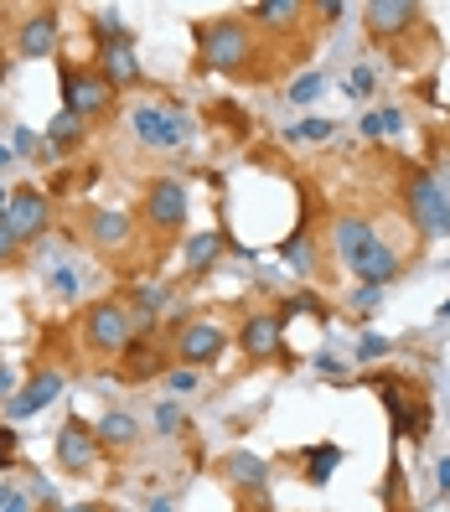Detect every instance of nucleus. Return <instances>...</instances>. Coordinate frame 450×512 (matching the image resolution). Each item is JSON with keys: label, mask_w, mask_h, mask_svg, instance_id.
I'll return each mask as SVG.
<instances>
[{"label": "nucleus", "mask_w": 450, "mask_h": 512, "mask_svg": "<svg viewBox=\"0 0 450 512\" xmlns=\"http://www.w3.org/2000/svg\"><path fill=\"white\" fill-rule=\"evenodd\" d=\"M192 37H197V57H202V68L207 73H249L254 63V47H259V32L244 21V16H213V21H197L192 26Z\"/></svg>", "instance_id": "f257e3e1"}, {"label": "nucleus", "mask_w": 450, "mask_h": 512, "mask_svg": "<svg viewBox=\"0 0 450 512\" xmlns=\"http://www.w3.org/2000/svg\"><path fill=\"white\" fill-rule=\"evenodd\" d=\"M378 388V399H383V409H388V425H394V440H425L430 435V399L419 394V383H409V378H378L373 383Z\"/></svg>", "instance_id": "f03ea898"}, {"label": "nucleus", "mask_w": 450, "mask_h": 512, "mask_svg": "<svg viewBox=\"0 0 450 512\" xmlns=\"http://www.w3.org/2000/svg\"><path fill=\"white\" fill-rule=\"evenodd\" d=\"M404 213L425 238H450V197L435 187V176L419 171V166L404 176Z\"/></svg>", "instance_id": "7ed1b4c3"}, {"label": "nucleus", "mask_w": 450, "mask_h": 512, "mask_svg": "<svg viewBox=\"0 0 450 512\" xmlns=\"http://www.w3.org/2000/svg\"><path fill=\"white\" fill-rule=\"evenodd\" d=\"M83 342H88V352H99V357H125V347L135 342L125 300H94V306L83 311Z\"/></svg>", "instance_id": "20e7f679"}, {"label": "nucleus", "mask_w": 450, "mask_h": 512, "mask_svg": "<svg viewBox=\"0 0 450 512\" xmlns=\"http://www.w3.org/2000/svg\"><path fill=\"white\" fill-rule=\"evenodd\" d=\"M114 94L119 88L99 73V68H73V63H63V109L68 114H78V119H104L109 109H114Z\"/></svg>", "instance_id": "39448f33"}, {"label": "nucleus", "mask_w": 450, "mask_h": 512, "mask_svg": "<svg viewBox=\"0 0 450 512\" xmlns=\"http://www.w3.org/2000/svg\"><path fill=\"white\" fill-rule=\"evenodd\" d=\"M223 352H228V331L218 321H182V326H176V337H171L176 368H192V373L223 363Z\"/></svg>", "instance_id": "423d86ee"}, {"label": "nucleus", "mask_w": 450, "mask_h": 512, "mask_svg": "<svg viewBox=\"0 0 450 512\" xmlns=\"http://www.w3.org/2000/svg\"><path fill=\"white\" fill-rule=\"evenodd\" d=\"M130 130H135V140H140L145 150H182V140H187V114H182V104H176V99H166V104H140V109L130 114Z\"/></svg>", "instance_id": "0eeeda50"}, {"label": "nucleus", "mask_w": 450, "mask_h": 512, "mask_svg": "<svg viewBox=\"0 0 450 512\" xmlns=\"http://www.w3.org/2000/svg\"><path fill=\"white\" fill-rule=\"evenodd\" d=\"M99 435H94V425H88L83 414H68L63 419V430H57V466H63L68 476H88L99 466Z\"/></svg>", "instance_id": "6e6552de"}, {"label": "nucleus", "mask_w": 450, "mask_h": 512, "mask_svg": "<svg viewBox=\"0 0 450 512\" xmlns=\"http://www.w3.org/2000/svg\"><path fill=\"white\" fill-rule=\"evenodd\" d=\"M6 228L21 238V244H37V238L52 228V197L42 187H16L6 202Z\"/></svg>", "instance_id": "1a4fd4ad"}, {"label": "nucleus", "mask_w": 450, "mask_h": 512, "mask_svg": "<svg viewBox=\"0 0 450 512\" xmlns=\"http://www.w3.org/2000/svg\"><path fill=\"white\" fill-rule=\"evenodd\" d=\"M57 42H63V11H57V6H42V11H26V16H21L16 52L26 57V63H42V57H52Z\"/></svg>", "instance_id": "9d476101"}, {"label": "nucleus", "mask_w": 450, "mask_h": 512, "mask_svg": "<svg viewBox=\"0 0 450 512\" xmlns=\"http://www.w3.org/2000/svg\"><path fill=\"white\" fill-rule=\"evenodd\" d=\"M145 223L156 233H176L187 223V187L176 182V176H156V182L145 187Z\"/></svg>", "instance_id": "9b49d317"}, {"label": "nucleus", "mask_w": 450, "mask_h": 512, "mask_svg": "<svg viewBox=\"0 0 450 512\" xmlns=\"http://www.w3.org/2000/svg\"><path fill=\"white\" fill-rule=\"evenodd\" d=\"M363 21H368L373 42H399V37H409L414 26L425 21V6H414V0H368Z\"/></svg>", "instance_id": "f8f14e48"}, {"label": "nucleus", "mask_w": 450, "mask_h": 512, "mask_svg": "<svg viewBox=\"0 0 450 512\" xmlns=\"http://www.w3.org/2000/svg\"><path fill=\"white\" fill-rule=\"evenodd\" d=\"M57 399H63V373L42 368V373H32V378H26L16 394L6 399V419H11V425H16V419H32V414H42V409L57 404Z\"/></svg>", "instance_id": "ddd939ff"}, {"label": "nucleus", "mask_w": 450, "mask_h": 512, "mask_svg": "<svg viewBox=\"0 0 450 512\" xmlns=\"http://www.w3.org/2000/svg\"><path fill=\"white\" fill-rule=\"evenodd\" d=\"M238 347H244V357H254V363H269V357L285 347L280 311H249L244 326H238Z\"/></svg>", "instance_id": "4468645a"}, {"label": "nucleus", "mask_w": 450, "mask_h": 512, "mask_svg": "<svg viewBox=\"0 0 450 512\" xmlns=\"http://www.w3.org/2000/svg\"><path fill=\"white\" fill-rule=\"evenodd\" d=\"M166 363H171V352L156 337H135L125 347V357H119V378H125V383H145V378L166 373Z\"/></svg>", "instance_id": "2eb2a0df"}, {"label": "nucleus", "mask_w": 450, "mask_h": 512, "mask_svg": "<svg viewBox=\"0 0 450 512\" xmlns=\"http://www.w3.org/2000/svg\"><path fill=\"white\" fill-rule=\"evenodd\" d=\"M218 476L238 492H264L269 487V461L254 456V450H228V456L218 461Z\"/></svg>", "instance_id": "dca6fc26"}, {"label": "nucleus", "mask_w": 450, "mask_h": 512, "mask_svg": "<svg viewBox=\"0 0 450 512\" xmlns=\"http://www.w3.org/2000/svg\"><path fill=\"white\" fill-rule=\"evenodd\" d=\"M88 135H94V125H88V119H78V114H68V109H57L52 125L42 130V145L52 150V161H57V156H78V150L88 145Z\"/></svg>", "instance_id": "f3484780"}, {"label": "nucleus", "mask_w": 450, "mask_h": 512, "mask_svg": "<svg viewBox=\"0 0 450 512\" xmlns=\"http://www.w3.org/2000/svg\"><path fill=\"white\" fill-rule=\"evenodd\" d=\"M130 233H135V223H130V213H119V207H99L94 218H88V244L94 249H125L130 244Z\"/></svg>", "instance_id": "a211bd4d"}, {"label": "nucleus", "mask_w": 450, "mask_h": 512, "mask_svg": "<svg viewBox=\"0 0 450 512\" xmlns=\"http://www.w3.org/2000/svg\"><path fill=\"white\" fill-rule=\"evenodd\" d=\"M373 238H378V228H373L368 218H357V213L332 218V244H337V259H342V264H352L357 254L373 244Z\"/></svg>", "instance_id": "6ab92c4d"}, {"label": "nucleus", "mask_w": 450, "mask_h": 512, "mask_svg": "<svg viewBox=\"0 0 450 512\" xmlns=\"http://www.w3.org/2000/svg\"><path fill=\"white\" fill-rule=\"evenodd\" d=\"M300 16H306L300 0H259V6H249L244 21L254 26V32H259V26H264V32H295Z\"/></svg>", "instance_id": "aec40b11"}, {"label": "nucleus", "mask_w": 450, "mask_h": 512, "mask_svg": "<svg viewBox=\"0 0 450 512\" xmlns=\"http://www.w3.org/2000/svg\"><path fill=\"white\" fill-rule=\"evenodd\" d=\"M99 73L114 83V88H130L140 83V57H135V42H114V47H99Z\"/></svg>", "instance_id": "412c9836"}, {"label": "nucleus", "mask_w": 450, "mask_h": 512, "mask_svg": "<svg viewBox=\"0 0 450 512\" xmlns=\"http://www.w3.org/2000/svg\"><path fill=\"white\" fill-rule=\"evenodd\" d=\"M228 249V233L223 228H207V233H192L187 238V275H213L218 259Z\"/></svg>", "instance_id": "4be33fe9"}, {"label": "nucleus", "mask_w": 450, "mask_h": 512, "mask_svg": "<svg viewBox=\"0 0 450 512\" xmlns=\"http://www.w3.org/2000/svg\"><path fill=\"white\" fill-rule=\"evenodd\" d=\"M280 259L290 264V275L295 280H311L316 275V233L300 223V228H290V238L280 244Z\"/></svg>", "instance_id": "5701e85b"}, {"label": "nucleus", "mask_w": 450, "mask_h": 512, "mask_svg": "<svg viewBox=\"0 0 450 512\" xmlns=\"http://www.w3.org/2000/svg\"><path fill=\"white\" fill-rule=\"evenodd\" d=\"M94 435H99V450H135L140 445V425H135V414H125V409H109L94 425Z\"/></svg>", "instance_id": "b1692460"}, {"label": "nucleus", "mask_w": 450, "mask_h": 512, "mask_svg": "<svg viewBox=\"0 0 450 512\" xmlns=\"http://www.w3.org/2000/svg\"><path fill=\"white\" fill-rule=\"evenodd\" d=\"M337 466H342V445L337 440H316V445H306V456H300V476H306L311 487H326Z\"/></svg>", "instance_id": "393cba45"}, {"label": "nucleus", "mask_w": 450, "mask_h": 512, "mask_svg": "<svg viewBox=\"0 0 450 512\" xmlns=\"http://www.w3.org/2000/svg\"><path fill=\"white\" fill-rule=\"evenodd\" d=\"M357 130H363V140L399 135V130H404V114H399V109H368L363 119H357Z\"/></svg>", "instance_id": "a878e982"}, {"label": "nucleus", "mask_w": 450, "mask_h": 512, "mask_svg": "<svg viewBox=\"0 0 450 512\" xmlns=\"http://www.w3.org/2000/svg\"><path fill=\"white\" fill-rule=\"evenodd\" d=\"M290 316H316V321H326V316H332V306H326L316 290H295V295H285V306H280V321H290Z\"/></svg>", "instance_id": "bb28decb"}, {"label": "nucleus", "mask_w": 450, "mask_h": 512, "mask_svg": "<svg viewBox=\"0 0 450 512\" xmlns=\"http://www.w3.org/2000/svg\"><path fill=\"white\" fill-rule=\"evenodd\" d=\"M94 37H99V47H114V42H135V37H130V26L119 21V11H99V16H94Z\"/></svg>", "instance_id": "cd10ccee"}, {"label": "nucleus", "mask_w": 450, "mask_h": 512, "mask_svg": "<svg viewBox=\"0 0 450 512\" xmlns=\"http://www.w3.org/2000/svg\"><path fill=\"white\" fill-rule=\"evenodd\" d=\"M332 135H337L332 119H300V125L285 130V145H300V140H332Z\"/></svg>", "instance_id": "c85d7f7f"}, {"label": "nucleus", "mask_w": 450, "mask_h": 512, "mask_svg": "<svg viewBox=\"0 0 450 512\" xmlns=\"http://www.w3.org/2000/svg\"><path fill=\"white\" fill-rule=\"evenodd\" d=\"M321 88H326V78H321V73H306V78H295V83H290V104H311V99L321 94Z\"/></svg>", "instance_id": "c756f323"}, {"label": "nucleus", "mask_w": 450, "mask_h": 512, "mask_svg": "<svg viewBox=\"0 0 450 512\" xmlns=\"http://www.w3.org/2000/svg\"><path fill=\"white\" fill-rule=\"evenodd\" d=\"M16 456H21V435H16V425H0V471H11Z\"/></svg>", "instance_id": "7c9ffc66"}, {"label": "nucleus", "mask_w": 450, "mask_h": 512, "mask_svg": "<svg viewBox=\"0 0 450 512\" xmlns=\"http://www.w3.org/2000/svg\"><path fill=\"white\" fill-rule=\"evenodd\" d=\"M378 357H388V342L378 331H363V337H357V363H378Z\"/></svg>", "instance_id": "2f4dec72"}, {"label": "nucleus", "mask_w": 450, "mask_h": 512, "mask_svg": "<svg viewBox=\"0 0 450 512\" xmlns=\"http://www.w3.org/2000/svg\"><path fill=\"white\" fill-rule=\"evenodd\" d=\"M0 512H32V497H26L16 481H0Z\"/></svg>", "instance_id": "473e14b6"}, {"label": "nucleus", "mask_w": 450, "mask_h": 512, "mask_svg": "<svg viewBox=\"0 0 450 512\" xmlns=\"http://www.w3.org/2000/svg\"><path fill=\"white\" fill-rule=\"evenodd\" d=\"M347 88H352L357 99H368L373 88H378V73H373V63H357V68H352V78H347Z\"/></svg>", "instance_id": "72a5a7b5"}, {"label": "nucleus", "mask_w": 450, "mask_h": 512, "mask_svg": "<svg viewBox=\"0 0 450 512\" xmlns=\"http://www.w3.org/2000/svg\"><path fill=\"white\" fill-rule=\"evenodd\" d=\"M156 430H161V435H182V409H176L171 399L156 404Z\"/></svg>", "instance_id": "f704fd0d"}, {"label": "nucleus", "mask_w": 450, "mask_h": 512, "mask_svg": "<svg viewBox=\"0 0 450 512\" xmlns=\"http://www.w3.org/2000/svg\"><path fill=\"white\" fill-rule=\"evenodd\" d=\"M399 497H404V466H399V456H394V461H388V476H383V502L394 507Z\"/></svg>", "instance_id": "c9c22d12"}, {"label": "nucleus", "mask_w": 450, "mask_h": 512, "mask_svg": "<svg viewBox=\"0 0 450 512\" xmlns=\"http://www.w3.org/2000/svg\"><path fill=\"white\" fill-rule=\"evenodd\" d=\"M378 306H383V290H373V285H357V295H352V311H357V316H378Z\"/></svg>", "instance_id": "e433bc0d"}, {"label": "nucleus", "mask_w": 450, "mask_h": 512, "mask_svg": "<svg viewBox=\"0 0 450 512\" xmlns=\"http://www.w3.org/2000/svg\"><path fill=\"white\" fill-rule=\"evenodd\" d=\"M47 280H52V290H57V295H78V275H73V264H52V269H47Z\"/></svg>", "instance_id": "4c0bfd02"}, {"label": "nucleus", "mask_w": 450, "mask_h": 512, "mask_svg": "<svg viewBox=\"0 0 450 512\" xmlns=\"http://www.w3.org/2000/svg\"><path fill=\"white\" fill-rule=\"evenodd\" d=\"M21 249H26V244L6 228V218H0V264H16V259H21Z\"/></svg>", "instance_id": "58836bf2"}, {"label": "nucleus", "mask_w": 450, "mask_h": 512, "mask_svg": "<svg viewBox=\"0 0 450 512\" xmlns=\"http://www.w3.org/2000/svg\"><path fill=\"white\" fill-rule=\"evenodd\" d=\"M11 156H42V140H37V130H16V145H11Z\"/></svg>", "instance_id": "ea45409f"}, {"label": "nucleus", "mask_w": 450, "mask_h": 512, "mask_svg": "<svg viewBox=\"0 0 450 512\" xmlns=\"http://www.w3.org/2000/svg\"><path fill=\"white\" fill-rule=\"evenodd\" d=\"M166 388L171 394H187V388H197V373L192 368H166Z\"/></svg>", "instance_id": "a19ab883"}, {"label": "nucleus", "mask_w": 450, "mask_h": 512, "mask_svg": "<svg viewBox=\"0 0 450 512\" xmlns=\"http://www.w3.org/2000/svg\"><path fill=\"white\" fill-rule=\"evenodd\" d=\"M347 6H342V0H321V6H316V16H326V21H337Z\"/></svg>", "instance_id": "79ce46f5"}, {"label": "nucleus", "mask_w": 450, "mask_h": 512, "mask_svg": "<svg viewBox=\"0 0 450 512\" xmlns=\"http://www.w3.org/2000/svg\"><path fill=\"white\" fill-rule=\"evenodd\" d=\"M16 394V378H11V368H0V404H6Z\"/></svg>", "instance_id": "37998d69"}, {"label": "nucleus", "mask_w": 450, "mask_h": 512, "mask_svg": "<svg viewBox=\"0 0 450 512\" xmlns=\"http://www.w3.org/2000/svg\"><path fill=\"white\" fill-rule=\"evenodd\" d=\"M145 512H176V502L171 497H150V507Z\"/></svg>", "instance_id": "c03bdc74"}, {"label": "nucleus", "mask_w": 450, "mask_h": 512, "mask_svg": "<svg viewBox=\"0 0 450 512\" xmlns=\"http://www.w3.org/2000/svg\"><path fill=\"white\" fill-rule=\"evenodd\" d=\"M435 476H440V492H450V456L440 461V471H435Z\"/></svg>", "instance_id": "a18cd8bd"}, {"label": "nucleus", "mask_w": 450, "mask_h": 512, "mask_svg": "<svg viewBox=\"0 0 450 512\" xmlns=\"http://www.w3.org/2000/svg\"><path fill=\"white\" fill-rule=\"evenodd\" d=\"M0 83H6V26H0Z\"/></svg>", "instance_id": "49530a36"}, {"label": "nucleus", "mask_w": 450, "mask_h": 512, "mask_svg": "<svg viewBox=\"0 0 450 512\" xmlns=\"http://www.w3.org/2000/svg\"><path fill=\"white\" fill-rule=\"evenodd\" d=\"M63 512H104L99 502H73V507H63Z\"/></svg>", "instance_id": "de8ad7c7"}, {"label": "nucleus", "mask_w": 450, "mask_h": 512, "mask_svg": "<svg viewBox=\"0 0 450 512\" xmlns=\"http://www.w3.org/2000/svg\"><path fill=\"white\" fill-rule=\"evenodd\" d=\"M11 166V145H0V171H6Z\"/></svg>", "instance_id": "09e8293b"}, {"label": "nucleus", "mask_w": 450, "mask_h": 512, "mask_svg": "<svg viewBox=\"0 0 450 512\" xmlns=\"http://www.w3.org/2000/svg\"><path fill=\"white\" fill-rule=\"evenodd\" d=\"M6 202H11V192H6V187H0V218H6Z\"/></svg>", "instance_id": "8fccbe9b"}, {"label": "nucleus", "mask_w": 450, "mask_h": 512, "mask_svg": "<svg viewBox=\"0 0 450 512\" xmlns=\"http://www.w3.org/2000/svg\"><path fill=\"white\" fill-rule=\"evenodd\" d=\"M440 321H450V300H445V306H440Z\"/></svg>", "instance_id": "3c124183"}]
</instances>
